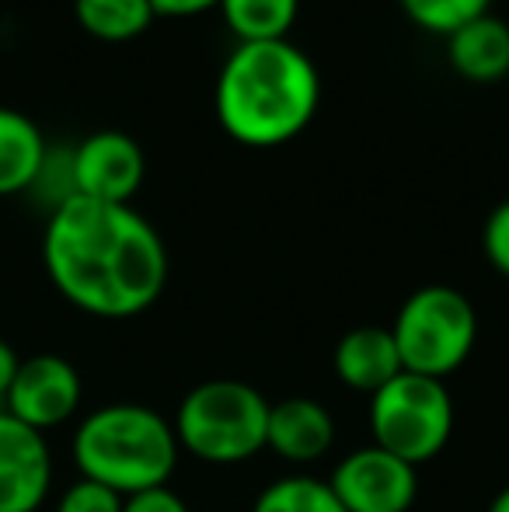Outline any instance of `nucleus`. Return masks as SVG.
I'll use <instances>...</instances> for the list:
<instances>
[{"mask_svg": "<svg viewBox=\"0 0 509 512\" xmlns=\"http://www.w3.org/2000/svg\"><path fill=\"white\" fill-rule=\"evenodd\" d=\"M0 411H4V408H0Z\"/></svg>", "mask_w": 509, "mask_h": 512, "instance_id": "a878e982", "label": "nucleus"}, {"mask_svg": "<svg viewBox=\"0 0 509 512\" xmlns=\"http://www.w3.org/2000/svg\"><path fill=\"white\" fill-rule=\"evenodd\" d=\"M18 366H21V356L14 352V345L0 338V408H4L7 387H11L14 373H18Z\"/></svg>", "mask_w": 509, "mask_h": 512, "instance_id": "b1692460", "label": "nucleus"}, {"mask_svg": "<svg viewBox=\"0 0 509 512\" xmlns=\"http://www.w3.org/2000/svg\"><path fill=\"white\" fill-rule=\"evenodd\" d=\"M269 405L272 401L245 380H203L178 401L171 418L178 450L210 467L248 464L265 450Z\"/></svg>", "mask_w": 509, "mask_h": 512, "instance_id": "20e7f679", "label": "nucleus"}, {"mask_svg": "<svg viewBox=\"0 0 509 512\" xmlns=\"http://www.w3.org/2000/svg\"><path fill=\"white\" fill-rule=\"evenodd\" d=\"M391 338L401 370L447 380L468 363L478 342L475 304L461 290L443 283L419 286L401 300L391 321Z\"/></svg>", "mask_w": 509, "mask_h": 512, "instance_id": "39448f33", "label": "nucleus"}, {"mask_svg": "<svg viewBox=\"0 0 509 512\" xmlns=\"http://www.w3.org/2000/svg\"><path fill=\"white\" fill-rule=\"evenodd\" d=\"M70 453L81 478L98 481L123 499L168 485L182 457L171 418L136 401H112L88 411L77 422Z\"/></svg>", "mask_w": 509, "mask_h": 512, "instance_id": "7ed1b4c3", "label": "nucleus"}, {"mask_svg": "<svg viewBox=\"0 0 509 512\" xmlns=\"http://www.w3.org/2000/svg\"><path fill=\"white\" fill-rule=\"evenodd\" d=\"M42 265L70 307L126 321L157 304L168 286V248L143 213L74 196L46 216Z\"/></svg>", "mask_w": 509, "mask_h": 512, "instance_id": "f257e3e1", "label": "nucleus"}, {"mask_svg": "<svg viewBox=\"0 0 509 512\" xmlns=\"http://www.w3.org/2000/svg\"><path fill=\"white\" fill-rule=\"evenodd\" d=\"M217 11L238 42H279L297 25L300 0H220Z\"/></svg>", "mask_w": 509, "mask_h": 512, "instance_id": "2eb2a0df", "label": "nucleus"}, {"mask_svg": "<svg viewBox=\"0 0 509 512\" xmlns=\"http://www.w3.org/2000/svg\"><path fill=\"white\" fill-rule=\"evenodd\" d=\"M485 512H509V485H506V488H499L496 499L489 502V509H485Z\"/></svg>", "mask_w": 509, "mask_h": 512, "instance_id": "393cba45", "label": "nucleus"}, {"mask_svg": "<svg viewBox=\"0 0 509 512\" xmlns=\"http://www.w3.org/2000/svg\"><path fill=\"white\" fill-rule=\"evenodd\" d=\"M321 105L318 63L290 39L238 42L213 91L217 122L234 143L272 150L297 140Z\"/></svg>", "mask_w": 509, "mask_h": 512, "instance_id": "f03ea898", "label": "nucleus"}, {"mask_svg": "<svg viewBox=\"0 0 509 512\" xmlns=\"http://www.w3.org/2000/svg\"><path fill=\"white\" fill-rule=\"evenodd\" d=\"M252 512H346V509L335 499L328 478L297 471V474H283V478L269 481V485L255 495Z\"/></svg>", "mask_w": 509, "mask_h": 512, "instance_id": "f3484780", "label": "nucleus"}, {"mask_svg": "<svg viewBox=\"0 0 509 512\" xmlns=\"http://www.w3.org/2000/svg\"><path fill=\"white\" fill-rule=\"evenodd\" d=\"M370 436L374 446L394 453L412 467L436 460L454 439V398L447 380L401 370L377 394H370Z\"/></svg>", "mask_w": 509, "mask_h": 512, "instance_id": "423d86ee", "label": "nucleus"}, {"mask_svg": "<svg viewBox=\"0 0 509 512\" xmlns=\"http://www.w3.org/2000/svg\"><path fill=\"white\" fill-rule=\"evenodd\" d=\"M53 512H123V495L98 485V481L77 478L74 485L60 492Z\"/></svg>", "mask_w": 509, "mask_h": 512, "instance_id": "aec40b11", "label": "nucleus"}, {"mask_svg": "<svg viewBox=\"0 0 509 512\" xmlns=\"http://www.w3.org/2000/svg\"><path fill=\"white\" fill-rule=\"evenodd\" d=\"M53 492L46 432L0 411V512H39Z\"/></svg>", "mask_w": 509, "mask_h": 512, "instance_id": "9d476101", "label": "nucleus"}, {"mask_svg": "<svg viewBox=\"0 0 509 512\" xmlns=\"http://www.w3.org/2000/svg\"><path fill=\"white\" fill-rule=\"evenodd\" d=\"M447 63L471 84H499L509 77V21L482 14L447 35Z\"/></svg>", "mask_w": 509, "mask_h": 512, "instance_id": "ddd939ff", "label": "nucleus"}, {"mask_svg": "<svg viewBox=\"0 0 509 512\" xmlns=\"http://www.w3.org/2000/svg\"><path fill=\"white\" fill-rule=\"evenodd\" d=\"M46 154L49 143L35 119L18 108L0 105V199L28 196Z\"/></svg>", "mask_w": 509, "mask_h": 512, "instance_id": "4468645a", "label": "nucleus"}, {"mask_svg": "<svg viewBox=\"0 0 509 512\" xmlns=\"http://www.w3.org/2000/svg\"><path fill=\"white\" fill-rule=\"evenodd\" d=\"M28 196H35L42 206L53 213V209H60L63 203H70V199L77 196L74 189V164H70V150L63 147H49L46 161H42L39 175H35L32 189H28Z\"/></svg>", "mask_w": 509, "mask_h": 512, "instance_id": "6ab92c4d", "label": "nucleus"}, {"mask_svg": "<svg viewBox=\"0 0 509 512\" xmlns=\"http://www.w3.org/2000/svg\"><path fill=\"white\" fill-rule=\"evenodd\" d=\"M220 0H150L157 18H196V14L217 11Z\"/></svg>", "mask_w": 509, "mask_h": 512, "instance_id": "5701e85b", "label": "nucleus"}, {"mask_svg": "<svg viewBox=\"0 0 509 512\" xmlns=\"http://www.w3.org/2000/svg\"><path fill=\"white\" fill-rule=\"evenodd\" d=\"M81 398L84 384L77 366L53 352H39V356L21 359L18 373L7 387L4 411L32 429L53 432L77 415Z\"/></svg>", "mask_w": 509, "mask_h": 512, "instance_id": "6e6552de", "label": "nucleus"}, {"mask_svg": "<svg viewBox=\"0 0 509 512\" xmlns=\"http://www.w3.org/2000/svg\"><path fill=\"white\" fill-rule=\"evenodd\" d=\"M335 499L346 512H412L419 499V467L381 446H356L328 474Z\"/></svg>", "mask_w": 509, "mask_h": 512, "instance_id": "0eeeda50", "label": "nucleus"}, {"mask_svg": "<svg viewBox=\"0 0 509 512\" xmlns=\"http://www.w3.org/2000/svg\"><path fill=\"white\" fill-rule=\"evenodd\" d=\"M123 512H192V509L171 485H157L147 488V492L126 495Z\"/></svg>", "mask_w": 509, "mask_h": 512, "instance_id": "4be33fe9", "label": "nucleus"}, {"mask_svg": "<svg viewBox=\"0 0 509 512\" xmlns=\"http://www.w3.org/2000/svg\"><path fill=\"white\" fill-rule=\"evenodd\" d=\"M70 164H74L77 196L95 203L129 206L147 175V157L140 143L119 129H98L84 136L77 147H70Z\"/></svg>", "mask_w": 509, "mask_h": 512, "instance_id": "1a4fd4ad", "label": "nucleus"}, {"mask_svg": "<svg viewBox=\"0 0 509 512\" xmlns=\"http://www.w3.org/2000/svg\"><path fill=\"white\" fill-rule=\"evenodd\" d=\"M335 446V418L321 401L293 394V398L272 401L269 429H265V450L290 467H311L325 460Z\"/></svg>", "mask_w": 509, "mask_h": 512, "instance_id": "9b49d317", "label": "nucleus"}, {"mask_svg": "<svg viewBox=\"0 0 509 512\" xmlns=\"http://www.w3.org/2000/svg\"><path fill=\"white\" fill-rule=\"evenodd\" d=\"M74 18L91 39L129 42L154 25L150 0H74Z\"/></svg>", "mask_w": 509, "mask_h": 512, "instance_id": "dca6fc26", "label": "nucleus"}, {"mask_svg": "<svg viewBox=\"0 0 509 512\" xmlns=\"http://www.w3.org/2000/svg\"><path fill=\"white\" fill-rule=\"evenodd\" d=\"M398 4L415 28L429 35H443V39L492 11V0H398Z\"/></svg>", "mask_w": 509, "mask_h": 512, "instance_id": "a211bd4d", "label": "nucleus"}, {"mask_svg": "<svg viewBox=\"0 0 509 512\" xmlns=\"http://www.w3.org/2000/svg\"><path fill=\"white\" fill-rule=\"evenodd\" d=\"M482 251L489 258V265L503 279H509V199H503L489 216H485L482 227Z\"/></svg>", "mask_w": 509, "mask_h": 512, "instance_id": "412c9836", "label": "nucleus"}, {"mask_svg": "<svg viewBox=\"0 0 509 512\" xmlns=\"http://www.w3.org/2000/svg\"><path fill=\"white\" fill-rule=\"evenodd\" d=\"M332 370L339 377V384H346L356 394H367V398L387 387L401 373V359L398 349H394L391 328L363 324V328L346 331L335 342Z\"/></svg>", "mask_w": 509, "mask_h": 512, "instance_id": "f8f14e48", "label": "nucleus"}]
</instances>
